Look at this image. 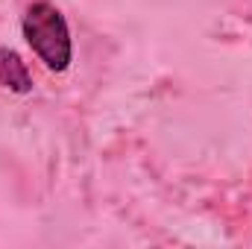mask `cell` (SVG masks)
Here are the masks:
<instances>
[{
	"instance_id": "2",
	"label": "cell",
	"mask_w": 252,
	"mask_h": 249,
	"mask_svg": "<svg viewBox=\"0 0 252 249\" xmlns=\"http://www.w3.org/2000/svg\"><path fill=\"white\" fill-rule=\"evenodd\" d=\"M0 88H9L12 94L32 91V73L12 47H0Z\"/></svg>"
},
{
	"instance_id": "1",
	"label": "cell",
	"mask_w": 252,
	"mask_h": 249,
	"mask_svg": "<svg viewBox=\"0 0 252 249\" xmlns=\"http://www.w3.org/2000/svg\"><path fill=\"white\" fill-rule=\"evenodd\" d=\"M21 32L47 70L64 73L70 67V62H73L70 27H67V18L62 15V9L53 0H32L24 12Z\"/></svg>"
}]
</instances>
